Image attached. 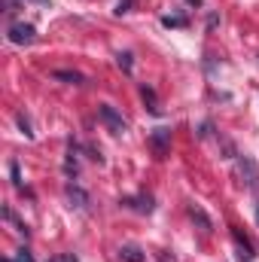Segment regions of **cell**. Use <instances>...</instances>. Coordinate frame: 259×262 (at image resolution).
<instances>
[{
  "label": "cell",
  "mask_w": 259,
  "mask_h": 262,
  "mask_svg": "<svg viewBox=\"0 0 259 262\" xmlns=\"http://www.w3.org/2000/svg\"><path fill=\"white\" fill-rule=\"evenodd\" d=\"M238 177H241V183H244L250 192H259V168L250 156H241V159H238Z\"/></svg>",
  "instance_id": "6da1fadb"
},
{
  "label": "cell",
  "mask_w": 259,
  "mask_h": 262,
  "mask_svg": "<svg viewBox=\"0 0 259 262\" xmlns=\"http://www.w3.org/2000/svg\"><path fill=\"white\" fill-rule=\"evenodd\" d=\"M98 119L113 131V134H125V131H128V122H125V119H122L110 104H101V107H98Z\"/></svg>",
  "instance_id": "7a4b0ae2"
},
{
  "label": "cell",
  "mask_w": 259,
  "mask_h": 262,
  "mask_svg": "<svg viewBox=\"0 0 259 262\" xmlns=\"http://www.w3.org/2000/svg\"><path fill=\"white\" fill-rule=\"evenodd\" d=\"M37 40V31H34V25H25V21H15V25H9V43H15V46H31Z\"/></svg>",
  "instance_id": "3957f363"
},
{
  "label": "cell",
  "mask_w": 259,
  "mask_h": 262,
  "mask_svg": "<svg viewBox=\"0 0 259 262\" xmlns=\"http://www.w3.org/2000/svg\"><path fill=\"white\" fill-rule=\"evenodd\" d=\"M168 143H171V131L168 128H156L149 134V146H153L156 159H165L168 156Z\"/></svg>",
  "instance_id": "277c9868"
},
{
  "label": "cell",
  "mask_w": 259,
  "mask_h": 262,
  "mask_svg": "<svg viewBox=\"0 0 259 262\" xmlns=\"http://www.w3.org/2000/svg\"><path fill=\"white\" fill-rule=\"evenodd\" d=\"M119 259L122 262H146V253H143L140 247H134V244H125V247L119 250Z\"/></svg>",
  "instance_id": "5b68a950"
},
{
  "label": "cell",
  "mask_w": 259,
  "mask_h": 262,
  "mask_svg": "<svg viewBox=\"0 0 259 262\" xmlns=\"http://www.w3.org/2000/svg\"><path fill=\"white\" fill-rule=\"evenodd\" d=\"M186 210H189V216H192V220L198 223V226H201V229H204V232H210V229H213V223H210V216H207V213H204V210H201L198 204H189Z\"/></svg>",
  "instance_id": "8992f818"
},
{
  "label": "cell",
  "mask_w": 259,
  "mask_h": 262,
  "mask_svg": "<svg viewBox=\"0 0 259 262\" xmlns=\"http://www.w3.org/2000/svg\"><path fill=\"white\" fill-rule=\"evenodd\" d=\"M125 204H128L131 210H137V213H149V210H153V198H149V195L125 198Z\"/></svg>",
  "instance_id": "52a82bcc"
},
{
  "label": "cell",
  "mask_w": 259,
  "mask_h": 262,
  "mask_svg": "<svg viewBox=\"0 0 259 262\" xmlns=\"http://www.w3.org/2000/svg\"><path fill=\"white\" fill-rule=\"evenodd\" d=\"M232 238L238 241V247H244V250H247L244 256H253V253H256V247H253V241H250V238H247V235H244L241 229H232Z\"/></svg>",
  "instance_id": "ba28073f"
},
{
  "label": "cell",
  "mask_w": 259,
  "mask_h": 262,
  "mask_svg": "<svg viewBox=\"0 0 259 262\" xmlns=\"http://www.w3.org/2000/svg\"><path fill=\"white\" fill-rule=\"evenodd\" d=\"M140 95H143V101H146V110H149V113H159V107H156V92L143 85V89H140Z\"/></svg>",
  "instance_id": "9c48e42d"
},
{
  "label": "cell",
  "mask_w": 259,
  "mask_h": 262,
  "mask_svg": "<svg viewBox=\"0 0 259 262\" xmlns=\"http://www.w3.org/2000/svg\"><path fill=\"white\" fill-rule=\"evenodd\" d=\"M55 79H64V82H73V85L82 82V76L79 73H70V70H55Z\"/></svg>",
  "instance_id": "30bf717a"
},
{
  "label": "cell",
  "mask_w": 259,
  "mask_h": 262,
  "mask_svg": "<svg viewBox=\"0 0 259 262\" xmlns=\"http://www.w3.org/2000/svg\"><path fill=\"white\" fill-rule=\"evenodd\" d=\"M67 195H70V201H76V207H85V201H89L85 192H79L76 186H70V189H67Z\"/></svg>",
  "instance_id": "8fae6325"
},
{
  "label": "cell",
  "mask_w": 259,
  "mask_h": 262,
  "mask_svg": "<svg viewBox=\"0 0 259 262\" xmlns=\"http://www.w3.org/2000/svg\"><path fill=\"white\" fill-rule=\"evenodd\" d=\"M18 128H21V134H25V137H34L31 122H28V116H25V113H18Z\"/></svg>",
  "instance_id": "7c38bea8"
},
{
  "label": "cell",
  "mask_w": 259,
  "mask_h": 262,
  "mask_svg": "<svg viewBox=\"0 0 259 262\" xmlns=\"http://www.w3.org/2000/svg\"><path fill=\"white\" fill-rule=\"evenodd\" d=\"M116 61H119V67H122L125 73H131V52H119V55H116Z\"/></svg>",
  "instance_id": "4fadbf2b"
},
{
  "label": "cell",
  "mask_w": 259,
  "mask_h": 262,
  "mask_svg": "<svg viewBox=\"0 0 259 262\" xmlns=\"http://www.w3.org/2000/svg\"><path fill=\"white\" fill-rule=\"evenodd\" d=\"M9 174H12V183H15V189H21V174H18V165H15V162L9 165Z\"/></svg>",
  "instance_id": "5bb4252c"
},
{
  "label": "cell",
  "mask_w": 259,
  "mask_h": 262,
  "mask_svg": "<svg viewBox=\"0 0 259 262\" xmlns=\"http://www.w3.org/2000/svg\"><path fill=\"white\" fill-rule=\"evenodd\" d=\"M162 21H165L168 28H183V25H186V18H171V15H168V18H162Z\"/></svg>",
  "instance_id": "9a60e30c"
},
{
  "label": "cell",
  "mask_w": 259,
  "mask_h": 262,
  "mask_svg": "<svg viewBox=\"0 0 259 262\" xmlns=\"http://www.w3.org/2000/svg\"><path fill=\"white\" fill-rule=\"evenodd\" d=\"M49 262H76V256L73 253H58V256H52Z\"/></svg>",
  "instance_id": "2e32d148"
},
{
  "label": "cell",
  "mask_w": 259,
  "mask_h": 262,
  "mask_svg": "<svg viewBox=\"0 0 259 262\" xmlns=\"http://www.w3.org/2000/svg\"><path fill=\"white\" fill-rule=\"evenodd\" d=\"M3 262H12V259H3ZM15 262H34V256H31L28 250H21V253H18V259H15Z\"/></svg>",
  "instance_id": "e0dca14e"
},
{
  "label": "cell",
  "mask_w": 259,
  "mask_h": 262,
  "mask_svg": "<svg viewBox=\"0 0 259 262\" xmlns=\"http://www.w3.org/2000/svg\"><path fill=\"white\" fill-rule=\"evenodd\" d=\"M131 3H134V0H119V6H116V12H119V15H122V12H128V6Z\"/></svg>",
  "instance_id": "ac0fdd59"
},
{
  "label": "cell",
  "mask_w": 259,
  "mask_h": 262,
  "mask_svg": "<svg viewBox=\"0 0 259 262\" xmlns=\"http://www.w3.org/2000/svg\"><path fill=\"white\" fill-rule=\"evenodd\" d=\"M25 3H37V6H49V0H25Z\"/></svg>",
  "instance_id": "d6986e66"
},
{
  "label": "cell",
  "mask_w": 259,
  "mask_h": 262,
  "mask_svg": "<svg viewBox=\"0 0 259 262\" xmlns=\"http://www.w3.org/2000/svg\"><path fill=\"white\" fill-rule=\"evenodd\" d=\"M238 262H250V256H244V253H241V256H238Z\"/></svg>",
  "instance_id": "ffe728a7"
},
{
  "label": "cell",
  "mask_w": 259,
  "mask_h": 262,
  "mask_svg": "<svg viewBox=\"0 0 259 262\" xmlns=\"http://www.w3.org/2000/svg\"><path fill=\"white\" fill-rule=\"evenodd\" d=\"M256 223H259V201H256Z\"/></svg>",
  "instance_id": "44dd1931"
}]
</instances>
